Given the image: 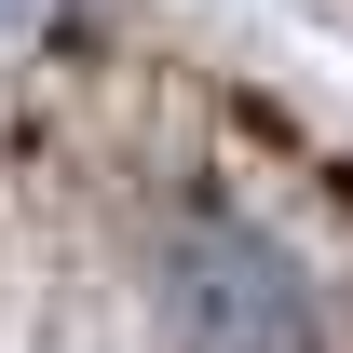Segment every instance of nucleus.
<instances>
[{"mask_svg":"<svg viewBox=\"0 0 353 353\" xmlns=\"http://www.w3.org/2000/svg\"><path fill=\"white\" fill-rule=\"evenodd\" d=\"M0 14H14V0H0Z\"/></svg>","mask_w":353,"mask_h":353,"instance_id":"2","label":"nucleus"},{"mask_svg":"<svg viewBox=\"0 0 353 353\" xmlns=\"http://www.w3.org/2000/svg\"><path fill=\"white\" fill-rule=\"evenodd\" d=\"M136 272H150V353H340L326 245L231 176L136 204Z\"/></svg>","mask_w":353,"mask_h":353,"instance_id":"1","label":"nucleus"}]
</instances>
